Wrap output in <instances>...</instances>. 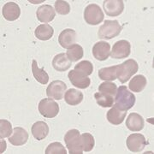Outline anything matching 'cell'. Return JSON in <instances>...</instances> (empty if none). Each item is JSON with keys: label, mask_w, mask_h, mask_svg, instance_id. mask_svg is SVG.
<instances>
[{"label": "cell", "mask_w": 154, "mask_h": 154, "mask_svg": "<svg viewBox=\"0 0 154 154\" xmlns=\"http://www.w3.org/2000/svg\"><path fill=\"white\" fill-rule=\"evenodd\" d=\"M135 96L132 94L126 86H121L117 88L115 98L114 107L120 110L128 111L130 110L135 104Z\"/></svg>", "instance_id": "1"}, {"label": "cell", "mask_w": 154, "mask_h": 154, "mask_svg": "<svg viewBox=\"0 0 154 154\" xmlns=\"http://www.w3.org/2000/svg\"><path fill=\"white\" fill-rule=\"evenodd\" d=\"M64 142L70 154H82L83 147L82 137L79 130L70 129L64 135Z\"/></svg>", "instance_id": "2"}, {"label": "cell", "mask_w": 154, "mask_h": 154, "mask_svg": "<svg viewBox=\"0 0 154 154\" xmlns=\"http://www.w3.org/2000/svg\"><path fill=\"white\" fill-rule=\"evenodd\" d=\"M139 65L134 59H128L124 63L117 65L116 77L122 83L127 82L138 71Z\"/></svg>", "instance_id": "3"}, {"label": "cell", "mask_w": 154, "mask_h": 154, "mask_svg": "<svg viewBox=\"0 0 154 154\" xmlns=\"http://www.w3.org/2000/svg\"><path fill=\"white\" fill-rule=\"evenodd\" d=\"M122 27L116 20H105L104 24L99 28L98 36L102 39H111L118 36L122 32Z\"/></svg>", "instance_id": "4"}, {"label": "cell", "mask_w": 154, "mask_h": 154, "mask_svg": "<svg viewBox=\"0 0 154 154\" xmlns=\"http://www.w3.org/2000/svg\"><path fill=\"white\" fill-rule=\"evenodd\" d=\"M105 15L102 9L95 4H91L84 11V19L89 25H98L104 21Z\"/></svg>", "instance_id": "5"}, {"label": "cell", "mask_w": 154, "mask_h": 154, "mask_svg": "<svg viewBox=\"0 0 154 154\" xmlns=\"http://www.w3.org/2000/svg\"><path fill=\"white\" fill-rule=\"evenodd\" d=\"M38 111L45 118H53L59 113V105L51 98L43 99L38 104Z\"/></svg>", "instance_id": "6"}, {"label": "cell", "mask_w": 154, "mask_h": 154, "mask_svg": "<svg viewBox=\"0 0 154 154\" xmlns=\"http://www.w3.org/2000/svg\"><path fill=\"white\" fill-rule=\"evenodd\" d=\"M147 144L148 142L141 134H132L128 137L126 140L127 147L132 152H141Z\"/></svg>", "instance_id": "7"}, {"label": "cell", "mask_w": 154, "mask_h": 154, "mask_svg": "<svg viewBox=\"0 0 154 154\" xmlns=\"http://www.w3.org/2000/svg\"><path fill=\"white\" fill-rule=\"evenodd\" d=\"M130 52H131L130 43L128 40L122 39L116 42L114 45L112 46L110 56L112 58H115V59H122V58H125L127 57H128L130 55Z\"/></svg>", "instance_id": "8"}, {"label": "cell", "mask_w": 154, "mask_h": 154, "mask_svg": "<svg viewBox=\"0 0 154 154\" xmlns=\"http://www.w3.org/2000/svg\"><path fill=\"white\" fill-rule=\"evenodd\" d=\"M67 85L62 81H53L50 83L46 88V95L48 98L56 100H61L66 92Z\"/></svg>", "instance_id": "9"}, {"label": "cell", "mask_w": 154, "mask_h": 154, "mask_svg": "<svg viewBox=\"0 0 154 154\" xmlns=\"http://www.w3.org/2000/svg\"><path fill=\"white\" fill-rule=\"evenodd\" d=\"M103 7L108 17H117L124 10V2L122 0H105Z\"/></svg>", "instance_id": "10"}, {"label": "cell", "mask_w": 154, "mask_h": 154, "mask_svg": "<svg viewBox=\"0 0 154 154\" xmlns=\"http://www.w3.org/2000/svg\"><path fill=\"white\" fill-rule=\"evenodd\" d=\"M68 76H69V79L70 82L72 83V85H74L77 88L85 89V88H88L91 84V80L89 77L75 70V69L69 72Z\"/></svg>", "instance_id": "11"}, {"label": "cell", "mask_w": 154, "mask_h": 154, "mask_svg": "<svg viewBox=\"0 0 154 154\" xmlns=\"http://www.w3.org/2000/svg\"><path fill=\"white\" fill-rule=\"evenodd\" d=\"M93 55L99 61H105L110 56V45L105 41H99L93 47Z\"/></svg>", "instance_id": "12"}, {"label": "cell", "mask_w": 154, "mask_h": 154, "mask_svg": "<svg viewBox=\"0 0 154 154\" xmlns=\"http://www.w3.org/2000/svg\"><path fill=\"white\" fill-rule=\"evenodd\" d=\"M77 38V33L71 28H67L62 31L58 37V42L63 48L69 49L73 45L75 44Z\"/></svg>", "instance_id": "13"}, {"label": "cell", "mask_w": 154, "mask_h": 154, "mask_svg": "<svg viewBox=\"0 0 154 154\" xmlns=\"http://www.w3.org/2000/svg\"><path fill=\"white\" fill-rule=\"evenodd\" d=\"M3 16L5 19L9 22H13L17 20L21 15V9L19 5L14 2L6 3L2 10Z\"/></svg>", "instance_id": "14"}, {"label": "cell", "mask_w": 154, "mask_h": 154, "mask_svg": "<svg viewBox=\"0 0 154 154\" xmlns=\"http://www.w3.org/2000/svg\"><path fill=\"white\" fill-rule=\"evenodd\" d=\"M145 125V121L143 117L138 113L133 112L130 113L126 121L127 128L133 132H138L142 130Z\"/></svg>", "instance_id": "15"}, {"label": "cell", "mask_w": 154, "mask_h": 154, "mask_svg": "<svg viewBox=\"0 0 154 154\" xmlns=\"http://www.w3.org/2000/svg\"><path fill=\"white\" fill-rule=\"evenodd\" d=\"M36 16L39 22H45L47 24V22H51L55 18L56 12L52 6L49 5H43L38 8Z\"/></svg>", "instance_id": "16"}, {"label": "cell", "mask_w": 154, "mask_h": 154, "mask_svg": "<svg viewBox=\"0 0 154 154\" xmlns=\"http://www.w3.org/2000/svg\"><path fill=\"white\" fill-rule=\"evenodd\" d=\"M28 140V132L20 127H17L13 130V135L9 137V141L11 142L13 146H20L24 144L27 143Z\"/></svg>", "instance_id": "17"}, {"label": "cell", "mask_w": 154, "mask_h": 154, "mask_svg": "<svg viewBox=\"0 0 154 154\" xmlns=\"http://www.w3.org/2000/svg\"><path fill=\"white\" fill-rule=\"evenodd\" d=\"M71 64L72 62L69 59L66 53L57 54L54 57L52 60V66L57 71H66L70 68Z\"/></svg>", "instance_id": "18"}, {"label": "cell", "mask_w": 154, "mask_h": 154, "mask_svg": "<svg viewBox=\"0 0 154 154\" xmlns=\"http://www.w3.org/2000/svg\"><path fill=\"white\" fill-rule=\"evenodd\" d=\"M32 134L37 140H42L46 138L49 134V126L44 122H36L32 126Z\"/></svg>", "instance_id": "19"}, {"label": "cell", "mask_w": 154, "mask_h": 154, "mask_svg": "<svg viewBox=\"0 0 154 154\" xmlns=\"http://www.w3.org/2000/svg\"><path fill=\"white\" fill-rule=\"evenodd\" d=\"M126 115L127 111L120 110L116 107H113L107 112V120L112 125H120L124 121Z\"/></svg>", "instance_id": "20"}, {"label": "cell", "mask_w": 154, "mask_h": 154, "mask_svg": "<svg viewBox=\"0 0 154 154\" xmlns=\"http://www.w3.org/2000/svg\"><path fill=\"white\" fill-rule=\"evenodd\" d=\"M83 94L80 91H77L76 89L70 88L68 91H66L65 95H64V100L68 105H77L81 104L82 102Z\"/></svg>", "instance_id": "21"}, {"label": "cell", "mask_w": 154, "mask_h": 154, "mask_svg": "<svg viewBox=\"0 0 154 154\" xmlns=\"http://www.w3.org/2000/svg\"><path fill=\"white\" fill-rule=\"evenodd\" d=\"M34 33L39 40H48L53 36L54 29L49 24H41L36 28Z\"/></svg>", "instance_id": "22"}, {"label": "cell", "mask_w": 154, "mask_h": 154, "mask_svg": "<svg viewBox=\"0 0 154 154\" xmlns=\"http://www.w3.org/2000/svg\"><path fill=\"white\" fill-rule=\"evenodd\" d=\"M146 83H147L146 78L142 75H139L133 77L132 80L129 82L128 88L132 92L140 93L145 89Z\"/></svg>", "instance_id": "23"}, {"label": "cell", "mask_w": 154, "mask_h": 154, "mask_svg": "<svg viewBox=\"0 0 154 154\" xmlns=\"http://www.w3.org/2000/svg\"><path fill=\"white\" fill-rule=\"evenodd\" d=\"M32 72L35 80L40 84H47L49 82V75L43 69H38L36 60H33L32 63Z\"/></svg>", "instance_id": "24"}, {"label": "cell", "mask_w": 154, "mask_h": 154, "mask_svg": "<svg viewBox=\"0 0 154 154\" xmlns=\"http://www.w3.org/2000/svg\"><path fill=\"white\" fill-rule=\"evenodd\" d=\"M116 72H117V65L111 67H106L102 68L99 70V77L103 81H115L116 77Z\"/></svg>", "instance_id": "25"}, {"label": "cell", "mask_w": 154, "mask_h": 154, "mask_svg": "<svg viewBox=\"0 0 154 154\" xmlns=\"http://www.w3.org/2000/svg\"><path fill=\"white\" fill-rule=\"evenodd\" d=\"M94 98L96 99V102L98 105L104 108L111 107L114 105V97L109 94H103V93H96L94 94Z\"/></svg>", "instance_id": "26"}, {"label": "cell", "mask_w": 154, "mask_h": 154, "mask_svg": "<svg viewBox=\"0 0 154 154\" xmlns=\"http://www.w3.org/2000/svg\"><path fill=\"white\" fill-rule=\"evenodd\" d=\"M66 54L69 59L71 62H77L82 58L84 55V51L80 45L75 44L68 49Z\"/></svg>", "instance_id": "27"}, {"label": "cell", "mask_w": 154, "mask_h": 154, "mask_svg": "<svg viewBox=\"0 0 154 154\" xmlns=\"http://www.w3.org/2000/svg\"><path fill=\"white\" fill-rule=\"evenodd\" d=\"M75 70L88 76L94 71V65L91 62L88 60L82 61L75 66Z\"/></svg>", "instance_id": "28"}, {"label": "cell", "mask_w": 154, "mask_h": 154, "mask_svg": "<svg viewBox=\"0 0 154 154\" xmlns=\"http://www.w3.org/2000/svg\"><path fill=\"white\" fill-rule=\"evenodd\" d=\"M82 137V142L83 151L88 152H91L94 147L95 145V140H94V136L89 134V133H83L81 135Z\"/></svg>", "instance_id": "29"}, {"label": "cell", "mask_w": 154, "mask_h": 154, "mask_svg": "<svg viewBox=\"0 0 154 154\" xmlns=\"http://www.w3.org/2000/svg\"><path fill=\"white\" fill-rule=\"evenodd\" d=\"M99 91L100 93L109 94V95H111L114 97L116 94V91H117V87L115 83L113 82H103L99 85Z\"/></svg>", "instance_id": "30"}, {"label": "cell", "mask_w": 154, "mask_h": 154, "mask_svg": "<svg viewBox=\"0 0 154 154\" xmlns=\"http://www.w3.org/2000/svg\"><path fill=\"white\" fill-rule=\"evenodd\" d=\"M13 133L12 125L9 121L5 119L0 120V137L1 139L10 137L11 134Z\"/></svg>", "instance_id": "31"}, {"label": "cell", "mask_w": 154, "mask_h": 154, "mask_svg": "<svg viewBox=\"0 0 154 154\" xmlns=\"http://www.w3.org/2000/svg\"><path fill=\"white\" fill-rule=\"evenodd\" d=\"M45 154H66L67 151L60 142L51 143L45 149Z\"/></svg>", "instance_id": "32"}, {"label": "cell", "mask_w": 154, "mask_h": 154, "mask_svg": "<svg viewBox=\"0 0 154 154\" xmlns=\"http://www.w3.org/2000/svg\"><path fill=\"white\" fill-rule=\"evenodd\" d=\"M55 10L59 15L65 16L70 12V5L66 1L57 0L55 2Z\"/></svg>", "instance_id": "33"}]
</instances>
